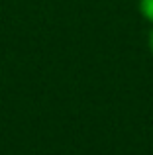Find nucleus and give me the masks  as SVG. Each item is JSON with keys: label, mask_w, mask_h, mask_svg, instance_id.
I'll return each mask as SVG.
<instances>
[{"label": "nucleus", "mask_w": 153, "mask_h": 155, "mask_svg": "<svg viewBox=\"0 0 153 155\" xmlns=\"http://www.w3.org/2000/svg\"><path fill=\"white\" fill-rule=\"evenodd\" d=\"M147 45H149V51L153 53V28L149 30V34H147Z\"/></svg>", "instance_id": "obj_2"}, {"label": "nucleus", "mask_w": 153, "mask_h": 155, "mask_svg": "<svg viewBox=\"0 0 153 155\" xmlns=\"http://www.w3.org/2000/svg\"><path fill=\"white\" fill-rule=\"evenodd\" d=\"M138 8H139V14L149 24H153V0H138Z\"/></svg>", "instance_id": "obj_1"}]
</instances>
